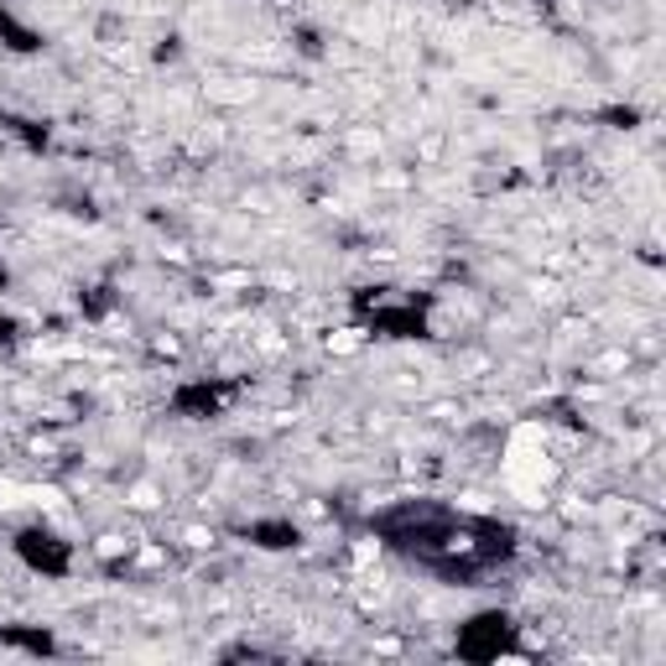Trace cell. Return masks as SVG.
Returning a JSON list of instances; mask_svg holds the SVG:
<instances>
[{"instance_id": "cell-1", "label": "cell", "mask_w": 666, "mask_h": 666, "mask_svg": "<svg viewBox=\"0 0 666 666\" xmlns=\"http://www.w3.org/2000/svg\"><path fill=\"white\" fill-rule=\"evenodd\" d=\"M141 547V537L130 531V526H105V531H95V541H89V557H95L99 568H130V553Z\"/></svg>"}, {"instance_id": "cell-2", "label": "cell", "mask_w": 666, "mask_h": 666, "mask_svg": "<svg viewBox=\"0 0 666 666\" xmlns=\"http://www.w3.org/2000/svg\"><path fill=\"white\" fill-rule=\"evenodd\" d=\"M120 505H126V510H136V516H157V510L167 505V485H162V479H147V474H141V479H130V485H126Z\"/></svg>"}]
</instances>
